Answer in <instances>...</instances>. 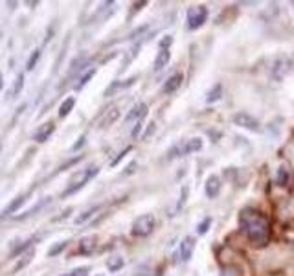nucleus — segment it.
Listing matches in <instances>:
<instances>
[{
  "label": "nucleus",
  "mask_w": 294,
  "mask_h": 276,
  "mask_svg": "<svg viewBox=\"0 0 294 276\" xmlns=\"http://www.w3.org/2000/svg\"><path fill=\"white\" fill-rule=\"evenodd\" d=\"M100 276H102V274H100Z\"/></svg>",
  "instance_id": "46"
},
{
  "label": "nucleus",
  "mask_w": 294,
  "mask_h": 276,
  "mask_svg": "<svg viewBox=\"0 0 294 276\" xmlns=\"http://www.w3.org/2000/svg\"><path fill=\"white\" fill-rule=\"evenodd\" d=\"M0 153H2V146H0Z\"/></svg>",
  "instance_id": "45"
},
{
  "label": "nucleus",
  "mask_w": 294,
  "mask_h": 276,
  "mask_svg": "<svg viewBox=\"0 0 294 276\" xmlns=\"http://www.w3.org/2000/svg\"><path fill=\"white\" fill-rule=\"evenodd\" d=\"M80 160H83V155H80V157H76V158H70V160H68L66 164H62L61 168L57 169V171H59V173H61V171H64V169L66 168H70V166H74V164H78L80 162Z\"/></svg>",
  "instance_id": "35"
},
{
  "label": "nucleus",
  "mask_w": 294,
  "mask_h": 276,
  "mask_svg": "<svg viewBox=\"0 0 294 276\" xmlns=\"http://www.w3.org/2000/svg\"><path fill=\"white\" fill-rule=\"evenodd\" d=\"M147 114V105L146 103H138V105H134V107L130 109V113L127 114V118H125V122H140L144 116Z\"/></svg>",
  "instance_id": "13"
},
{
  "label": "nucleus",
  "mask_w": 294,
  "mask_h": 276,
  "mask_svg": "<svg viewBox=\"0 0 294 276\" xmlns=\"http://www.w3.org/2000/svg\"><path fill=\"white\" fill-rule=\"evenodd\" d=\"M98 173H100V168H98V166H90V168L83 169V171H78V173H76L72 179H70V182H68V188L64 190L62 197H66V195H72V193L80 192L81 188L85 186V184L90 179H94Z\"/></svg>",
  "instance_id": "2"
},
{
  "label": "nucleus",
  "mask_w": 294,
  "mask_h": 276,
  "mask_svg": "<svg viewBox=\"0 0 294 276\" xmlns=\"http://www.w3.org/2000/svg\"><path fill=\"white\" fill-rule=\"evenodd\" d=\"M153 133H154V124H149V127H147V131H146V135L142 136V138H144V140H147V138L153 135Z\"/></svg>",
  "instance_id": "40"
},
{
  "label": "nucleus",
  "mask_w": 294,
  "mask_h": 276,
  "mask_svg": "<svg viewBox=\"0 0 294 276\" xmlns=\"http://www.w3.org/2000/svg\"><path fill=\"white\" fill-rule=\"evenodd\" d=\"M118 116H120V111L116 107H112L110 111H108L107 116L102 120V127H107V125H110L112 122H116V120H118Z\"/></svg>",
  "instance_id": "24"
},
{
  "label": "nucleus",
  "mask_w": 294,
  "mask_h": 276,
  "mask_svg": "<svg viewBox=\"0 0 294 276\" xmlns=\"http://www.w3.org/2000/svg\"><path fill=\"white\" fill-rule=\"evenodd\" d=\"M154 228V217L151 214H142L138 215L130 226V234L134 237H146L149 236Z\"/></svg>",
  "instance_id": "3"
},
{
  "label": "nucleus",
  "mask_w": 294,
  "mask_h": 276,
  "mask_svg": "<svg viewBox=\"0 0 294 276\" xmlns=\"http://www.w3.org/2000/svg\"><path fill=\"white\" fill-rule=\"evenodd\" d=\"M239 225L250 241L258 247H265L270 237V223L265 215L254 208H244L239 214Z\"/></svg>",
  "instance_id": "1"
},
{
  "label": "nucleus",
  "mask_w": 294,
  "mask_h": 276,
  "mask_svg": "<svg viewBox=\"0 0 294 276\" xmlns=\"http://www.w3.org/2000/svg\"><path fill=\"white\" fill-rule=\"evenodd\" d=\"M171 59V52L166 50V48H160L158 54H156V57H154V72H160V70H164L166 67H168V63H170Z\"/></svg>",
  "instance_id": "11"
},
{
  "label": "nucleus",
  "mask_w": 294,
  "mask_h": 276,
  "mask_svg": "<svg viewBox=\"0 0 294 276\" xmlns=\"http://www.w3.org/2000/svg\"><path fill=\"white\" fill-rule=\"evenodd\" d=\"M212 223H214V219H212V217H204V219L197 225V234L204 236V234H206V232L210 230V226H212Z\"/></svg>",
  "instance_id": "26"
},
{
  "label": "nucleus",
  "mask_w": 294,
  "mask_h": 276,
  "mask_svg": "<svg viewBox=\"0 0 294 276\" xmlns=\"http://www.w3.org/2000/svg\"><path fill=\"white\" fill-rule=\"evenodd\" d=\"M136 166H138V164H136V162H130L129 166L125 168V173H124V175H130V173H132V171H134Z\"/></svg>",
  "instance_id": "43"
},
{
  "label": "nucleus",
  "mask_w": 294,
  "mask_h": 276,
  "mask_svg": "<svg viewBox=\"0 0 294 276\" xmlns=\"http://www.w3.org/2000/svg\"><path fill=\"white\" fill-rule=\"evenodd\" d=\"M54 131H56V125H54V122H46L44 125H40L39 129L35 131L34 140L37 142V144H42V142H46L52 135H54Z\"/></svg>",
  "instance_id": "9"
},
{
  "label": "nucleus",
  "mask_w": 294,
  "mask_h": 276,
  "mask_svg": "<svg viewBox=\"0 0 294 276\" xmlns=\"http://www.w3.org/2000/svg\"><path fill=\"white\" fill-rule=\"evenodd\" d=\"M129 151H130V147H125L124 151L120 153L118 157H116V158H114V160H112V162H110V166H116V164H118V162H120V160H122V158H124V157H125V155H127V153H129Z\"/></svg>",
  "instance_id": "39"
},
{
  "label": "nucleus",
  "mask_w": 294,
  "mask_h": 276,
  "mask_svg": "<svg viewBox=\"0 0 294 276\" xmlns=\"http://www.w3.org/2000/svg\"><path fill=\"white\" fill-rule=\"evenodd\" d=\"M70 212H72V208H66L64 212H62V215H57V217H54V221H62V219H66L68 215H70Z\"/></svg>",
  "instance_id": "41"
},
{
  "label": "nucleus",
  "mask_w": 294,
  "mask_h": 276,
  "mask_svg": "<svg viewBox=\"0 0 294 276\" xmlns=\"http://www.w3.org/2000/svg\"><path fill=\"white\" fill-rule=\"evenodd\" d=\"M149 30V26L147 24H144V26H140V28H136V30H132L129 35H127V39H136V37H140L144 32H147Z\"/></svg>",
  "instance_id": "33"
},
{
  "label": "nucleus",
  "mask_w": 294,
  "mask_h": 276,
  "mask_svg": "<svg viewBox=\"0 0 294 276\" xmlns=\"http://www.w3.org/2000/svg\"><path fill=\"white\" fill-rule=\"evenodd\" d=\"M232 122L236 125H239V127H243V129H248V131H261V127H260V122L252 116V114H248V113H238V114H234V118H232Z\"/></svg>",
  "instance_id": "5"
},
{
  "label": "nucleus",
  "mask_w": 294,
  "mask_h": 276,
  "mask_svg": "<svg viewBox=\"0 0 294 276\" xmlns=\"http://www.w3.org/2000/svg\"><path fill=\"white\" fill-rule=\"evenodd\" d=\"M182 74L180 72H175L173 76H170L168 78V81L164 83V87H162V90H164L166 94H173L175 90L180 89V85H182Z\"/></svg>",
  "instance_id": "10"
},
{
  "label": "nucleus",
  "mask_w": 294,
  "mask_h": 276,
  "mask_svg": "<svg viewBox=\"0 0 294 276\" xmlns=\"http://www.w3.org/2000/svg\"><path fill=\"white\" fill-rule=\"evenodd\" d=\"M39 57H40V50L37 48V50L32 52V56H30L28 63H26V68H28V70H34L35 65H37V61H39Z\"/></svg>",
  "instance_id": "27"
},
{
  "label": "nucleus",
  "mask_w": 294,
  "mask_h": 276,
  "mask_svg": "<svg viewBox=\"0 0 294 276\" xmlns=\"http://www.w3.org/2000/svg\"><path fill=\"white\" fill-rule=\"evenodd\" d=\"M24 87V74H18V78H17V83L13 85V89L12 92H10V96H17L18 92H20V89Z\"/></svg>",
  "instance_id": "30"
},
{
  "label": "nucleus",
  "mask_w": 294,
  "mask_h": 276,
  "mask_svg": "<svg viewBox=\"0 0 294 276\" xmlns=\"http://www.w3.org/2000/svg\"><path fill=\"white\" fill-rule=\"evenodd\" d=\"M74 107H76V98L74 96L66 98V100L59 105V118H66L68 114L74 111Z\"/></svg>",
  "instance_id": "17"
},
{
  "label": "nucleus",
  "mask_w": 294,
  "mask_h": 276,
  "mask_svg": "<svg viewBox=\"0 0 294 276\" xmlns=\"http://www.w3.org/2000/svg\"><path fill=\"white\" fill-rule=\"evenodd\" d=\"M100 208H102V206H100V204H96V206H92V208L85 210V212H81V214L78 215V217H76V225H81V223H85L86 219H90L92 215L96 214V212H98Z\"/></svg>",
  "instance_id": "20"
},
{
  "label": "nucleus",
  "mask_w": 294,
  "mask_h": 276,
  "mask_svg": "<svg viewBox=\"0 0 294 276\" xmlns=\"http://www.w3.org/2000/svg\"><path fill=\"white\" fill-rule=\"evenodd\" d=\"M171 43H173V37H171V35H166L164 39L160 41V48H166V50H170Z\"/></svg>",
  "instance_id": "38"
},
{
  "label": "nucleus",
  "mask_w": 294,
  "mask_h": 276,
  "mask_svg": "<svg viewBox=\"0 0 294 276\" xmlns=\"http://www.w3.org/2000/svg\"><path fill=\"white\" fill-rule=\"evenodd\" d=\"M288 182V169H287V166H280L278 168V171H276V184L278 186H285Z\"/></svg>",
  "instance_id": "19"
},
{
  "label": "nucleus",
  "mask_w": 294,
  "mask_h": 276,
  "mask_svg": "<svg viewBox=\"0 0 294 276\" xmlns=\"http://www.w3.org/2000/svg\"><path fill=\"white\" fill-rule=\"evenodd\" d=\"M182 153L186 155V153H195V151H200L202 149V138H198V136H193L190 140H186L182 144Z\"/></svg>",
  "instance_id": "14"
},
{
  "label": "nucleus",
  "mask_w": 294,
  "mask_h": 276,
  "mask_svg": "<svg viewBox=\"0 0 294 276\" xmlns=\"http://www.w3.org/2000/svg\"><path fill=\"white\" fill-rule=\"evenodd\" d=\"M68 239H64V241H59V243H56V245H54V247L50 248V250H48V256H50V258H54V256H57V254H61L62 250H64V248L68 247Z\"/></svg>",
  "instance_id": "25"
},
{
  "label": "nucleus",
  "mask_w": 294,
  "mask_h": 276,
  "mask_svg": "<svg viewBox=\"0 0 294 276\" xmlns=\"http://www.w3.org/2000/svg\"><path fill=\"white\" fill-rule=\"evenodd\" d=\"M26 197H28V193H24V195H20V197H17L15 201H12V203L8 204L6 208H4V212L0 214V221L6 219V217H10V215L13 214V212H17L20 206H22L24 203H26Z\"/></svg>",
  "instance_id": "12"
},
{
  "label": "nucleus",
  "mask_w": 294,
  "mask_h": 276,
  "mask_svg": "<svg viewBox=\"0 0 294 276\" xmlns=\"http://www.w3.org/2000/svg\"><path fill=\"white\" fill-rule=\"evenodd\" d=\"M94 74H96V68H92V70H88V72H86L85 76H83V78L80 79V83L76 85V89H78V90L83 89V87H85V85L88 83V81H90L92 78H94Z\"/></svg>",
  "instance_id": "28"
},
{
  "label": "nucleus",
  "mask_w": 294,
  "mask_h": 276,
  "mask_svg": "<svg viewBox=\"0 0 294 276\" xmlns=\"http://www.w3.org/2000/svg\"><path fill=\"white\" fill-rule=\"evenodd\" d=\"M220 192V179L217 175H210L204 184V193L208 199H215Z\"/></svg>",
  "instance_id": "8"
},
{
  "label": "nucleus",
  "mask_w": 294,
  "mask_h": 276,
  "mask_svg": "<svg viewBox=\"0 0 294 276\" xmlns=\"http://www.w3.org/2000/svg\"><path fill=\"white\" fill-rule=\"evenodd\" d=\"M220 96H222V87H220V85H215L214 89L208 92V96H206V102H208V103L219 102Z\"/></svg>",
  "instance_id": "22"
},
{
  "label": "nucleus",
  "mask_w": 294,
  "mask_h": 276,
  "mask_svg": "<svg viewBox=\"0 0 294 276\" xmlns=\"http://www.w3.org/2000/svg\"><path fill=\"white\" fill-rule=\"evenodd\" d=\"M188 193H190V188H188V186H182V193H180V197H178V201H176L175 210H173V214H171V215H175V214H178V212H180L182 206H184V203H186Z\"/></svg>",
  "instance_id": "23"
},
{
  "label": "nucleus",
  "mask_w": 294,
  "mask_h": 276,
  "mask_svg": "<svg viewBox=\"0 0 294 276\" xmlns=\"http://www.w3.org/2000/svg\"><path fill=\"white\" fill-rule=\"evenodd\" d=\"M290 67H292V63H290V59L287 56L278 57L276 61H274V67H272V78L276 79V81H282L290 72Z\"/></svg>",
  "instance_id": "6"
},
{
  "label": "nucleus",
  "mask_w": 294,
  "mask_h": 276,
  "mask_svg": "<svg viewBox=\"0 0 294 276\" xmlns=\"http://www.w3.org/2000/svg\"><path fill=\"white\" fill-rule=\"evenodd\" d=\"M32 243H34V239H28V241H24V243H20V245H18V247H15L12 250V254H10V256H12V258H15V256H18V254L20 252H24V250H26V248L28 247H32Z\"/></svg>",
  "instance_id": "29"
},
{
  "label": "nucleus",
  "mask_w": 294,
  "mask_h": 276,
  "mask_svg": "<svg viewBox=\"0 0 294 276\" xmlns=\"http://www.w3.org/2000/svg\"><path fill=\"white\" fill-rule=\"evenodd\" d=\"M140 131H142V120L140 122H136L134 129H132V138H136V136L140 135Z\"/></svg>",
  "instance_id": "42"
},
{
  "label": "nucleus",
  "mask_w": 294,
  "mask_h": 276,
  "mask_svg": "<svg viewBox=\"0 0 294 276\" xmlns=\"http://www.w3.org/2000/svg\"><path fill=\"white\" fill-rule=\"evenodd\" d=\"M32 258H34V250H32V252H28V254H24V258L20 259V261H18L17 265H15V272H18V270L22 269L24 265L30 263V261H32Z\"/></svg>",
  "instance_id": "31"
},
{
  "label": "nucleus",
  "mask_w": 294,
  "mask_h": 276,
  "mask_svg": "<svg viewBox=\"0 0 294 276\" xmlns=\"http://www.w3.org/2000/svg\"><path fill=\"white\" fill-rule=\"evenodd\" d=\"M2 87H4V76H2V72H0V90H2Z\"/></svg>",
  "instance_id": "44"
},
{
  "label": "nucleus",
  "mask_w": 294,
  "mask_h": 276,
  "mask_svg": "<svg viewBox=\"0 0 294 276\" xmlns=\"http://www.w3.org/2000/svg\"><path fill=\"white\" fill-rule=\"evenodd\" d=\"M195 243L197 241H195L193 236H186L182 239L180 245H178V258H180V261H190L193 250H195Z\"/></svg>",
  "instance_id": "7"
},
{
  "label": "nucleus",
  "mask_w": 294,
  "mask_h": 276,
  "mask_svg": "<svg viewBox=\"0 0 294 276\" xmlns=\"http://www.w3.org/2000/svg\"><path fill=\"white\" fill-rule=\"evenodd\" d=\"M144 6H147V2H136V4H132V8H130L129 12V17H127V21H130V19L134 17V13H138Z\"/></svg>",
  "instance_id": "34"
},
{
  "label": "nucleus",
  "mask_w": 294,
  "mask_h": 276,
  "mask_svg": "<svg viewBox=\"0 0 294 276\" xmlns=\"http://www.w3.org/2000/svg\"><path fill=\"white\" fill-rule=\"evenodd\" d=\"M136 79H138V76H132V78L125 79V81H114L110 87H108L107 90H105V96H112V92H116V90L120 89H127V87H130V85L134 83Z\"/></svg>",
  "instance_id": "15"
},
{
  "label": "nucleus",
  "mask_w": 294,
  "mask_h": 276,
  "mask_svg": "<svg viewBox=\"0 0 294 276\" xmlns=\"http://www.w3.org/2000/svg\"><path fill=\"white\" fill-rule=\"evenodd\" d=\"M222 276H241V274H239L238 267H226V269H222Z\"/></svg>",
  "instance_id": "36"
},
{
  "label": "nucleus",
  "mask_w": 294,
  "mask_h": 276,
  "mask_svg": "<svg viewBox=\"0 0 294 276\" xmlns=\"http://www.w3.org/2000/svg\"><path fill=\"white\" fill-rule=\"evenodd\" d=\"M208 21V8L206 6H192L186 12V23L190 30H198Z\"/></svg>",
  "instance_id": "4"
},
{
  "label": "nucleus",
  "mask_w": 294,
  "mask_h": 276,
  "mask_svg": "<svg viewBox=\"0 0 294 276\" xmlns=\"http://www.w3.org/2000/svg\"><path fill=\"white\" fill-rule=\"evenodd\" d=\"M124 265H125V261L122 256H110V258H107V269L110 270V272H118Z\"/></svg>",
  "instance_id": "18"
},
{
  "label": "nucleus",
  "mask_w": 294,
  "mask_h": 276,
  "mask_svg": "<svg viewBox=\"0 0 294 276\" xmlns=\"http://www.w3.org/2000/svg\"><path fill=\"white\" fill-rule=\"evenodd\" d=\"M85 142H86V135H81V136H80V140H78V142H76V144L72 146V151H78V149H81V147L85 146Z\"/></svg>",
  "instance_id": "37"
},
{
  "label": "nucleus",
  "mask_w": 294,
  "mask_h": 276,
  "mask_svg": "<svg viewBox=\"0 0 294 276\" xmlns=\"http://www.w3.org/2000/svg\"><path fill=\"white\" fill-rule=\"evenodd\" d=\"M88 272H90L88 267H78V269L70 270L66 276H88Z\"/></svg>",
  "instance_id": "32"
},
{
  "label": "nucleus",
  "mask_w": 294,
  "mask_h": 276,
  "mask_svg": "<svg viewBox=\"0 0 294 276\" xmlns=\"http://www.w3.org/2000/svg\"><path fill=\"white\" fill-rule=\"evenodd\" d=\"M96 250V237L86 236L80 241V254H92Z\"/></svg>",
  "instance_id": "16"
},
{
  "label": "nucleus",
  "mask_w": 294,
  "mask_h": 276,
  "mask_svg": "<svg viewBox=\"0 0 294 276\" xmlns=\"http://www.w3.org/2000/svg\"><path fill=\"white\" fill-rule=\"evenodd\" d=\"M48 203H50V197H48V199H42V201H39V203L35 204L34 208H30V210H26L24 214L17 215V219H24V217H30V215H34L35 212H39V210L42 208V206H46V204H48Z\"/></svg>",
  "instance_id": "21"
}]
</instances>
